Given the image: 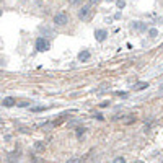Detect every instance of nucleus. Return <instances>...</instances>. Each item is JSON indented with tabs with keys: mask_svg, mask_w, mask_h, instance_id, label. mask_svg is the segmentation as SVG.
<instances>
[{
	"mask_svg": "<svg viewBox=\"0 0 163 163\" xmlns=\"http://www.w3.org/2000/svg\"><path fill=\"white\" fill-rule=\"evenodd\" d=\"M0 2H2V0H0Z\"/></svg>",
	"mask_w": 163,
	"mask_h": 163,
	"instance_id": "nucleus-21",
	"label": "nucleus"
},
{
	"mask_svg": "<svg viewBox=\"0 0 163 163\" xmlns=\"http://www.w3.org/2000/svg\"><path fill=\"white\" fill-rule=\"evenodd\" d=\"M149 36H150V38H157V36H158V29L157 28H150L149 29Z\"/></svg>",
	"mask_w": 163,
	"mask_h": 163,
	"instance_id": "nucleus-9",
	"label": "nucleus"
},
{
	"mask_svg": "<svg viewBox=\"0 0 163 163\" xmlns=\"http://www.w3.org/2000/svg\"><path fill=\"white\" fill-rule=\"evenodd\" d=\"M90 13H91V5L88 3V5H83L79 10V18H82V20H87V18L90 16Z\"/></svg>",
	"mask_w": 163,
	"mask_h": 163,
	"instance_id": "nucleus-4",
	"label": "nucleus"
},
{
	"mask_svg": "<svg viewBox=\"0 0 163 163\" xmlns=\"http://www.w3.org/2000/svg\"><path fill=\"white\" fill-rule=\"evenodd\" d=\"M83 132H85V129H83V127H82V129H79V131H77V135H79V137H80L82 134H83Z\"/></svg>",
	"mask_w": 163,
	"mask_h": 163,
	"instance_id": "nucleus-16",
	"label": "nucleus"
},
{
	"mask_svg": "<svg viewBox=\"0 0 163 163\" xmlns=\"http://www.w3.org/2000/svg\"><path fill=\"white\" fill-rule=\"evenodd\" d=\"M113 163H126V158L124 157H116L113 160Z\"/></svg>",
	"mask_w": 163,
	"mask_h": 163,
	"instance_id": "nucleus-10",
	"label": "nucleus"
},
{
	"mask_svg": "<svg viewBox=\"0 0 163 163\" xmlns=\"http://www.w3.org/2000/svg\"><path fill=\"white\" fill-rule=\"evenodd\" d=\"M145 88H149V83H147V82H139V83L134 85V90H145Z\"/></svg>",
	"mask_w": 163,
	"mask_h": 163,
	"instance_id": "nucleus-8",
	"label": "nucleus"
},
{
	"mask_svg": "<svg viewBox=\"0 0 163 163\" xmlns=\"http://www.w3.org/2000/svg\"><path fill=\"white\" fill-rule=\"evenodd\" d=\"M131 28L135 29V31H145V29H147V25L142 23V21H132Z\"/></svg>",
	"mask_w": 163,
	"mask_h": 163,
	"instance_id": "nucleus-5",
	"label": "nucleus"
},
{
	"mask_svg": "<svg viewBox=\"0 0 163 163\" xmlns=\"http://www.w3.org/2000/svg\"><path fill=\"white\" fill-rule=\"evenodd\" d=\"M34 147H36V149H38V150H41V149H44V144H41V142H36V144H34Z\"/></svg>",
	"mask_w": 163,
	"mask_h": 163,
	"instance_id": "nucleus-14",
	"label": "nucleus"
},
{
	"mask_svg": "<svg viewBox=\"0 0 163 163\" xmlns=\"http://www.w3.org/2000/svg\"><path fill=\"white\" fill-rule=\"evenodd\" d=\"M116 5H117V8H124L126 2H124V0H116Z\"/></svg>",
	"mask_w": 163,
	"mask_h": 163,
	"instance_id": "nucleus-11",
	"label": "nucleus"
},
{
	"mask_svg": "<svg viewBox=\"0 0 163 163\" xmlns=\"http://www.w3.org/2000/svg\"><path fill=\"white\" fill-rule=\"evenodd\" d=\"M34 46H36V51H39V52H46V51H49L51 43H49L46 38H43V36H41V38L36 39V44H34Z\"/></svg>",
	"mask_w": 163,
	"mask_h": 163,
	"instance_id": "nucleus-2",
	"label": "nucleus"
},
{
	"mask_svg": "<svg viewBox=\"0 0 163 163\" xmlns=\"http://www.w3.org/2000/svg\"><path fill=\"white\" fill-rule=\"evenodd\" d=\"M114 18H116V20H119V18H121V12H117L116 15H114Z\"/></svg>",
	"mask_w": 163,
	"mask_h": 163,
	"instance_id": "nucleus-17",
	"label": "nucleus"
},
{
	"mask_svg": "<svg viewBox=\"0 0 163 163\" xmlns=\"http://www.w3.org/2000/svg\"><path fill=\"white\" fill-rule=\"evenodd\" d=\"M2 105L3 106H15L16 105V101H15V98H12V96H7V98H3V101H2Z\"/></svg>",
	"mask_w": 163,
	"mask_h": 163,
	"instance_id": "nucleus-7",
	"label": "nucleus"
},
{
	"mask_svg": "<svg viewBox=\"0 0 163 163\" xmlns=\"http://www.w3.org/2000/svg\"><path fill=\"white\" fill-rule=\"evenodd\" d=\"M93 36H95V39L98 41V43H103L106 38H108V29H105V28H99V29H95V33H93Z\"/></svg>",
	"mask_w": 163,
	"mask_h": 163,
	"instance_id": "nucleus-3",
	"label": "nucleus"
},
{
	"mask_svg": "<svg viewBox=\"0 0 163 163\" xmlns=\"http://www.w3.org/2000/svg\"><path fill=\"white\" fill-rule=\"evenodd\" d=\"M46 108L44 106H36V108H31V111H34V113H39V111H44Z\"/></svg>",
	"mask_w": 163,
	"mask_h": 163,
	"instance_id": "nucleus-12",
	"label": "nucleus"
},
{
	"mask_svg": "<svg viewBox=\"0 0 163 163\" xmlns=\"http://www.w3.org/2000/svg\"><path fill=\"white\" fill-rule=\"evenodd\" d=\"M90 57H91L90 51H82V52L79 54V61L80 62H88L90 61Z\"/></svg>",
	"mask_w": 163,
	"mask_h": 163,
	"instance_id": "nucleus-6",
	"label": "nucleus"
},
{
	"mask_svg": "<svg viewBox=\"0 0 163 163\" xmlns=\"http://www.w3.org/2000/svg\"><path fill=\"white\" fill-rule=\"evenodd\" d=\"M0 15H2V10H0Z\"/></svg>",
	"mask_w": 163,
	"mask_h": 163,
	"instance_id": "nucleus-20",
	"label": "nucleus"
},
{
	"mask_svg": "<svg viewBox=\"0 0 163 163\" xmlns=\"http://www.w3.org/2000/svg\"><path fill=\"white\" fill-rule=\"evenodd\" d=\"M80 162H82L80 158H77V157H75V158H70V160H67L65 163H80Z\"/></svg>",
	"mask_w": 163,
	"mask_h": 163,
	"instance_id": "nucleus-13",
	"label": "nucleus"
},
{
	"mask_svg": "<svg viewBox=\"0 0 163 163\" xmlns=\"http://www.w3.org/2000/svg\"><path fill=\"white\" fill-rule=\"evenodd\" d=\"M82 0H69V3L70 5H77V3H80Z\"/></svg>",
	"mask_w": 163,
	"mask_h": 163,
	"instance_id": "nucleus-15",
	"label": "nucleus"
},
{
	"mask_svg": "<svg viewBox=\"0 0 163 163\" xmlns=\"http://www.w3.org/2000/svg\"><path fill=\"white\" fill-rule=\"evenodd\" d=\"M52 21H54L55 26H65V25L69 23V15L65 12H59V13L54 15Z\"/></svg>",
	"mask_w": 163,
	"mask_h": 163,
	"instance_id": "nucleus-1",
	"label": "nucleus"
},
{
	"mask_svg": "<svg viewBox=\"0 0 163 163\" xmlns=\"http://www.w3.org/2000/svg\"><path fill=\"white\" fill-rule=\"evenodd\" d=\"M106 2H114V0H106Z\"/></svg>",
	"mask_w": 163,
	"mask_h": 163,
	"instance_id": "nucleus-19",
	"label": "nucleus"
},
{
	"mask_svg": "<svg viewBox=\"0 0 163 163\" xmlns=\"http://www.w3.org/2000/svg\"><path fill=\"white\" fill-rule=\"evenodd\" d=\"M134 163H144L142 160H137V162H134Z\"/></svg>",
	"mask_w": 163,
	"mask_h": 163,
	"instance_id": "nucleus-18",
	"label": "nucleus"
}]
</instances>
